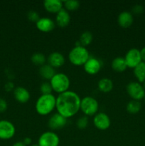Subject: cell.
<instances>
[{
  "label": "cell",
  "instance_id": "6da1fadb",
  "mask_svg": "<svg viewBox=\"0 0 145 146\" xmlns=\"http://www.w3.org/2000/svg\"><path fill=\"white\" fill-rule=\"evenodd\" d=\"M81 98L76 92L68 91L58 94L56 97L57 113L67 119L72 118L80 110Z\"/></svg>",
  "mask_w": 145,
  "mask_h": 146
},
{
  "label": "cell",
  "instance_id": "7a4b0ae2",
  "mask_svg": "<svg viewBox=\"0 0 145 146\" xmlns=\"http://www.w3.org/2000/svg\"><path fill=\"white\" fill-rule=\"evenodd\" d=\"M56 98L53 94H41L36 101L35 109L41 115H47L55 108Z\"/></svg>",
  "mask_w": 145,
  "mask_h": 146
},
{
  "label": "cell",
  "instance_id": "3957f363",
  "mask_svg": "<svg viewBox=\"0 0 145 146\" xmlns=\"http://www.w3.org/2000/svg\"><path fill=\"white\" fill-rule=\"evenodd\" d=\"M90 57L88 50L82 46H75L68 54L70 62L75 66H83Z\"/></svg>",
  "mask_w": 145,
  "mask_h": 146
},
{
  "label": "cell",
  "instance_id": "277c9868",
  "mask_svg": "<svg viewBox=\"0 0 145 146\" xmlns=\"http://www.w3.org/2000/svg\"><path fill=\"white\" fill-rule=\"evenodd\" d=\"M50 84L52 86L53 91L60 94L68 91L71 81L69 77L64 73H56L50 80Z\"/></svg>",
  "mask_w": 145,
  "mask_h": 146
},
{
  "label": "cell",
  "instance_id": "5b68a950",
  "mask_svg": "<svg viewBox=\"0 0 145 146\" xmlns=\"http://www.w3.org/2000/svg\"><path fill=\"white\" fill-rule=\"evenodd\" d=\"M99 103L92 96H85L81 99L80 110L86 116H92L98 113Z\"/></svg>",
  "mask_w": 145,
  "mask_h": 146
},
{
  "label": "cell",
  "instance_id": "8992f818",
  "mask_svg": "<svg viewBox=\"0 0 145 146\" xmlns=\"http://www.w3.org/2000/svg\"><path fill=\"white\" fill-rule=\"evenodd\" d=\"M127 92L132 100L139 101L144 98L145 90L143 86L139 82L132 81L129 82L126 86Z\"/></svg>",
  "mask_w": 145,
  "mask_h": 146
},
{
  "label": "cell",
  "instance_id": "52a82bcc",
  "mask_svg": "<svg viewBox=\"0 0 145 146\" xmlns=\"http://www.w3.org/2000/svg\"><path fill=\"white\" fill-rule=\"evenodd\" d=\"M60 138L53 131H46L40 135L38 141L39 146H58Z\"/></svg>",
  "mask_w": 145,
  "mask_h": 146
},
{
  "label": "cell",
  "instance_id": "ba28073f",
  "mask_svg": "<svg viewBox=\"0 0 145 146\" xmlns=\"http://www.w3.org/2000/svg\"><path fill=\"white\" fill-rule=\"evenodd\" d=\"M124 58L126 61L127 67L132 68H134L142 61L140 50L136 48H132L128 50Z\"/></svg>",
  "mask_w": 145,
  "mask_h": 146
},
{
  "label": "cell",
  "instance_id": "9c48e42d",
  "mask_svg": "<svg viewBox=\"0 0 145 146\" xmlns=\"http://www.w3.org/2000/svg\"><path fill=\"white\" fill-rule=\"evenodd\" d=\"M16 128L14 124L7 120L0 121V139L9 140L14 137Z\"/></svg>",
  "mask_w": 145,
  "mask_h": 146
},
{
  "label": "cell",
  "instance_id": "30bf717a",
  "mask_svg": "<svg viewBox=\"0 0 145 146\" xmlns=\"http://www.w3.org/2000/svg\"><path fill=\"white\" fill-rule=\"evenodd\" d=\"M93 124L98 129L105 131L110 127L111 120L107 114L100 112L94 115Z\"/></svg>",
  "mask_w": 145,
  "mask_h": 146
},
{
  "label": "cell",
  "instance_id": "8fae6325",
  "mask_svg": "<svg viewBox=\"0 0 145 146\" xmlns=\"http://www.w3.org/2000/svg\"><path fill=\"white\" fill-rule=\"evenodd\" d=\"M68 123V119L58 113H55L49 118L48 121V125L51 130H60L64 128Z\"/></svg>",
  "mask_w": 145,
  "mask_h": 146
},
{
  "label": "cell",
  "instance_id": "7c38bea8",
  "mask_svg": "<svg viewBox=\"0 0 145 146\" xmlns=\"http://www.w3.org/2000/svg\"><path fill=\"white\" fill-rule=\"evenodd\" d=\"M84 70L90 75L97 74L102 68V62L95 57H90L83 65Z\"/></svg>",
  "mask_w": 145,
  "mask_h": 146
},
{
  "label": "cell",
  "instance_id": "4fadbf2b",
  "mask_svg": "<svg viewBox=\"0 0 145 146\" xmlns=\"http://www.w3.org/2000/svg\"><path fill=\"white\" fill-rule=\"evenodd\" d=\"M36 27L42 32H50L55 29V22L49 17H41L36 23Z\"/></svg>",
  "mask_w": 145,
  "mask_h": 146
},
{
  "label": "cell",
  "instance_id": "5bb4252c",
  "mask_svg": "<svg viewBox=\"0 0 145 146\" xmlns=\"http://www.w3.org/2000/svg\"><path fill=\"white\" fill-rule=\"evenodd\" d=\"M65 56L58 51H53L47 57L48 64L53 68H59L65 64Z\"/></svg>",
  "mask_w": 145,
  "mask_h": 146
},
{
  "label": "cell",
  "instance_id": "9a60e30c",
  "mask_svg": "<svg viewBox=\"0 0 145 146\" xmlns=\"http://www.w3.org/2000/svg\"><path fill=\"white\" fill-rule=\"evenodd\" d=\"M134 21V17L132 13L129 11H121L117 17L118 24L124 29L130 27Z\"/></svg>",
  "mask_w": 145,
  "mask_h": 146
},
{
  "label": "cell",
  "instance_id": "2e32d148",
  "mask_svg": "<svg viewBox=\"0 0 145 146\" xmlns=\"http://www.w3.org/2000/svg\"><path fill=\"white\" fill-rule=\"evenodd\" d=\"M14 96L15 99L21 104H26L31 98L28 90L23 86L16 87L14 90Z\"/></svg>",
  "mask_w": 145,
  "mask_h": 146
},
{
  "label": "cell",
  "instance_id": "e0dca14e",
  "mask_svg": "<svg viewBox=\"0 0 145 146\" xmlns=\"http://www.w3.org/2000/svg\"><path fill=\"white\" fill-rule=\"evenodd\" d=\"M71 22V15L68 11L63 8L56 14L55 23L60 27H65Z\"/></svg>",
  "mask_w": 145,
  "mask_h": 146
},
{
  "label": "cell",
  "instance_id": "ac0fdd59",
  "mask_svg": "<svg viewBox=\"0 0 145 146\" xmlns=\"http://www.w3.org/2000/svg\"><path fill=\"white\" fill-rule=\"evenodd\" d=\"M44 7L48 12L57 14L63 8V4L61 0H45L44 1Z\"/></svg>",
  "mask_w": 145,
  "mask_h": 146
},
{
  "label": "cell",
  "instance_id": "d6986e66",
  "mask_svg": "<svg viewBox=\"0 0 145 146\" xmlns=\"http://www.w3.org/2000/svg\"><path fill=\"white\" fill-rule=\"evenodd\" d=\"M38 73H39L40 76L44 79L51 80L56 74V71H55V68L51 66L49 64H45L44 65L40 66L39 69H38Z\"/></svg>",
  "mask_w": 145,
  "mask_h": 146
},
{
  "label": "cell",
  "instance_id": "ffe728a7",
  "mask_svg": "<svg viewBox=\"0 0 145 146\" xmlns=\"http://www.w3.org/2000/svg\"><path fill=\"white\" fill-rule=\"evenodd\" d=\"M111 66L112 69L117 72H122L125 71L127 68V65L124 57L117 56L115 57L111 63Z\"/></svg>",
  "mask_w": 145,
  "mask_h": 146
},
{
  "label": "cell",
  "instance_id": "44dd1931",
  "mask_svg": "<svg viewBox=\"0 0 145 146\" xmlns=\"http://www.w3.org/2000/svg\"><path fill=\"white\" fill-rule=\"evenodd\" d=\"M98 88L103 93H109L114 87L113 81L109 78H102L100 79L98 84Z\"/></svg>",
  "mask_w": 145,
  "mask_h": 146
},
{
  "label": "cell",
  "instance_id": "7402d4cb",
  "mask_svg": "<svg viewBox=\"0 0 145 146\" xmlns=\"http://www.w3.org/2000/svg\"><path fill=\"white\" fill-rule=\"evenodd\" d=\"M134 74L139 83L145 81V62L142 61L134 68Z\"/></svg>",
  "mask_w": 145,
  "mask_h": 146
},
{
  "label": "cell",
  "instance_id": "603a6c76",
  "mask_svg": "<svg viewBox=\"0 0 145 146\" xmlns=\"http://www.w3.org/2000/svg\"><path fill=\"white\" fill-rule=\"evenodd\" d=\"M141 108H142V104L139 101H136V100H132L129 101L126 106L127 111L130 114L137 113L140 111Z\"/></svg>",
  "mask_w": 145,
  "mask_h": 146
},
{
  "label": "cell",
  "instance_id": "cb8c5ba5",
  "mask_svg": "<svg viewBox=\"0 0 145 146\" xmlns=\"http://www.w3.org/2000/svg\"><path fill=\"white\" fill-rule=\"evenodd\" d=\"M31 61L34 64L37 66L44 65L45 64V61H47V58L45 57V54L41 52H36L31 55Z\"/></svg>",
  "mask_w": 145,
  "mask_h": 146
},
{
  "label": "cell",
  "instance_id": "d4e9b609",
  "mask_svg": "<svg viewBox=\"0 0 145 146\" xmlns=\"http://www.w3.org/2000/svg\"><path fill=\"white\" fill-rule=\"evenodd\" d=\"M93 39V35L92 32L89 31H85L81 34L80 36V39L78 41L80 43V45L84 47H86L89 44H91Z\"/></svg>",
  "mask_w": 145,
  "mask_h": 146
},
{
  "label": "cell",
  "instance_id": "484cf974",
  "mask_svg": "<svg viewBox=\"0 0 145 146\" xmlns=\"http://www.w3.org/2000/svg\"><path fill=\"white\" fill-rule=\"evenodd\" d=\"M63 4L67 11H75L80 7V1L77 0H65Z\"/></svg>",
  "mask_w": 145,
  "mask_h": 146
},
{
  "label": "cell",
  "instance_id": "4316f807",
  "mask_svg": "<svg viewBox=\"0 0 145 146\" xmlns=\"http://www.w3.org/2000/svg\"><path fill=\"white\" fill-rule=\"evenodd\" d=\"M88 123H89V119L88 117L86 115L81 116L77 120L76 125L79 129H85L88 127Z\"/></svg>",
  "mask_w": 145,
  "mask_h": 146
},
{
  "label": "cell",
  "instance_id": "83f0119b",
  "mask_svg": "<svg viewBox=\"0 0 145 146\" xmlns=\"http://www.w3.org/2000/svg\"><path fill=\"white\" fill-rule=\"evenodd\" d=\"M40 91H41V94H43V95L52 94L53 88L51 84H50V82L45 81V82L42 83L41 86H40Z\"/></svg>",
  "mask_w": 145,
  "mask_h": 146
},
{
  "label": "cell",
  "instance_id": "f1b7e54d",
  "mask_svg": "<svg viewBox=\"0 0 145 146\" xmlns=\"http://www.w3.org/2000/svg\"><path fill=\"white\" fill-rule=\"evenodd\" d=\"M27 18L29 21L36 23L41 17H40L39 14L36 10H30L27 13Z\"/></svg>",
  "mask_w": 145,
  "mask_h": 146
},
{
  "label": "cell",
  "instance_id": "f546056e",
  "mask_svg": "<svg viewBox=\"0 0 145 146\" xmlns=\"http://www.w3.org/2000/svg\"><path fill=\"white\" fill-rule=\"evenodd\" d=\"M132 10L134 14H139L143 12L144 7L142 4H135L134 6H133Z\"/></svg>",
  "mask_w": 145,
  "mask_h": 146
},
{
  "label": "cell",
  "instance_id": "4dcf8cb0",
  "mask_svg": "<svg viewBox=\"0 0 145 146\" xmlns=\"http://www.w3.org/2000/svg\"><path fill=\"white\" fill-rule=\"evenodd\" d=\"M7 107H8V105H7V102L6 101V100L0 98V113L7 111Z\"/></svg>",
  "mask_w": 145,
  "mask_h": 146
},
{
  "label": "cell",
  "instance_id": "1f68e13d",
  "mask_svg": "<svg viewBox=\"0 0 145 146\" xmlns=\"http://www.w3.org/2000/svg\"><path fill=\"white\" fill-rule=\"evenodd\" d=\"M4 88L7 91H12L13 89L14 90V83L11 82V81H9L7 84H5V86H4Z\"/></svg>",
  "mask_w": 145,
  "mask_h": 146
},
{
  "label": "cell",
  "instance_id": "d6a6232c",
  "mask_svg": "<svg viewBox=\"0 0 145 146\" xmlns=\"http://www.w3.org/2000/svg\"><path fill=\"white\" fill-rule=\"evenodd\" d=\"M23 143H24L25 144V145L26 146L31 145V143H32V139H31L30 137H26V138H25L24 139V141H23Z\"/></svg>",
  "mask_w": 145,
  "mask_h": 146
},
{
  "label": "cell",
  "instance_id": "836d02e7",
  "mask_svg": "<svg viewBox=\"0 0 145 146\" xmlns=\"http://www.w3.org/2000/svg\"><path fill=\"white\" fill-rule=\"evenodd\" d=\"M141 52V56H142V61L145 62V46L144 48H142V50H140Z\"/></svg>",
  "mask_w": 145,
  "mask_h": 146
},
{
  "label": "cell",
  "instance_id": "e575fe53",
  "mask_svg": "<svg viewBox=\"0 0 145 146\" xmlns=\"http://www.w3.org/2000/svg\"><path fill=\"white\" fill-rule=\"evenodd\" d=\"M12 146H26L25 144L23 143V141H18V142L15 143Z\"/></svg>",
  "mask_w": 145,
  "mask_h": 146
},
{
  "label": "cell",
  "instance_id": "d590c367",
  "mask_svg": "<svg viewBox=\"0 0 145 146\" xmlns=\"http://www.w3.org/2000/svg\"><path fill=\"white\" fill-rule=\"evenodd\" d=\"M31 146H39L38 145V144H33V145H31Z\"/></svg>",
  "mask_w": 145,
  "mask_h": 146
},
{
  "label": "cell",
  "instance_id": "8d00e7d4",
  "mask_svg": "<svg viewBox=\"0 0 145 146\" xmlns=\"http://www.w3.org/2000/svg\"><path fill=\"white\" fill-rule=\"evenodd\" d=\"M142 86H143L144 88V90H145V81L143 82V85H142Z\"/></svg>",
  "mask_w": 145,
  "mask_h": 146
},
{
  "label": "cell",
  "instance_id": "74e56055",
  "mask_svg": "<svg viewBox=\"0 0 145 146\" xmlns=\"http://www.w3.org/2000/svg\"><path fill=\"white\" fill-rule=\"evenodd\" d=\"M144 100H145V96H144Z\"/></svg>",
  "mask_w": 145,
  "mask_h": 146
}]
</instances>
